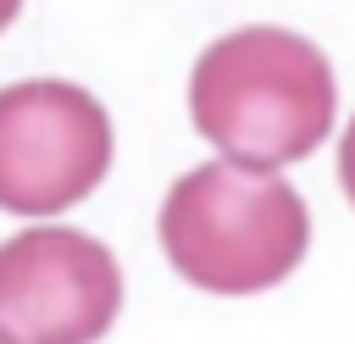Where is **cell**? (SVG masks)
Here are the masks:
<instances>
[{
    "label": "cell",
    "mask_w": 355,
    "mask_h": 344,
    "mask_svg": "<svg viewBox=\"0 0 355 344\" xmlns=\"http://www.w3.org/2000/svg\"><path fill=\"white\" fill-rule=\"evenodd\" d=\"M111 172L105 105L61 78L0 89V211L55 216L100 189Z\"/></svg>",
    "instance_id": "3"
},
{
    "label": "cell",
    "mask_w": 355,
    "mask_h": 344,
    "mask_svg": "<svg viewBox=\"0 0 355 344\" xmlns=\"http://www.w3.org/2000/svg\"><path fill=\"white\" fill-rule=\"evenodd\" d=\"M0 344H6V338H0Z\"/></svg>",
    "instance_id": "7"
},
{
    "label": "cell",
    "mask_w": 355,
    "mask_h": 344,
    "mask_svg": "<svg viewBox=\"0 0 355 344\" xmlns=\"http://www.w3.org/2000/svg\"><path fill=\"white\" fill-rule=\"evenodd\" d=\"M17 11H22V0H0V33L17 22Z\"/></svg>",
    "instance_id": "6"
},
{
    "label": "cell",
    "mask_w": 355,
    "mask_h": 344,
    "mask_svg": "<svg viewBox=\"0 0 355 344\" xmlns=\"http://www.w3.org/2000/svg\"><path fill=\"white\" fill-rule=\"evenodd\" d=\"M338 178H344V194H349V205H355V122H349L344 139H338Z\"/></svg>",
    "instance_id": "5"
},
{
    "label": "cell",
    "mask_w": 355,
    "mask_h": 344,
    "mask_svg": "<svg viewBox=\"0 0 355 344\" xmlns=\"http://www.w3.org/2000/svg\"><path fill=\"white\" fill-rule=\"evenodd\" d=\"M122 305V272L94 233L22 227L0 244V338L94 344Z\"/></svg>",
    "instance_id": "4"
},
{
    "label": "cell",
    "mask_w": 355,
    "mask_h": 344,
    "mask_svg": "<svg viewBox=\"0 0 355 344\" xmlns=\"http://www.w3.org/2000/svg\"><path fill=\"white\" fill-rule=\"evenodd\" d=\"M338 111L327 55L288 28H239L216 39L189 72L194 128L239 166L305 161Z\"/></svg>",
    "instance_id": "1"
},
{
    "label": "cell",
    "mask_w": 355,
    "mask_h": 344,
    "mask_svg": "<svg viewBox=\"0 0 355 344\" xmlns=\"http://www.w3.org/2000/svg\"><path fill=\"white\" fill-rule=\"evenodd\" d=\"M161 244L178 277H189L194 289L261 294L305 261L311 216L277 172L205 161L166 189Z\"/></svg>",
    "instance_id": "2"
}]
</instances>
